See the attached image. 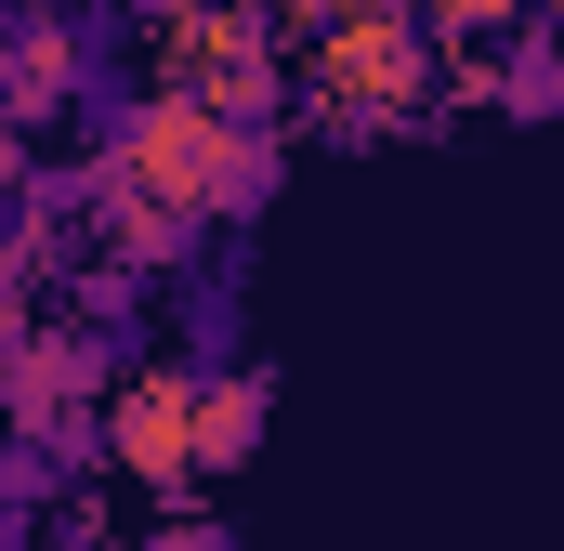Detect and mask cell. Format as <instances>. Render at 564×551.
Wrapping results in <instances>:
<instances>
[{
	"label": "cell",
	"instance_id": "6da1fadb",
	"mask_svg": "<svg viewBox=\"0 0 564 551\" xmlns=\"http://www.w3.org/2000/svg\"><path fill=\"white\" fill-rule=\"evenodd\" d=\"M106 433H119V460L144 486H197V368H144Z\"/></svg>",
	"mask_w": 564,
	"mask_h": 551
},
{
	"label": "cell",
	"instance_id": "7a4b0ae2",
	"mask_svg": "<svg viewBox=\"0 0 564 551\" xmlns=\"http://www.w3.org/2000/svg\"><path fill=\"white\" fill-rule=\"evenodd\" d=\"M328 66H341V93H355V79H368V93H408V79H421L408 26H381V13H368V26H341V40H328Z\"/></svg>",
	"mask_w": 564,
	"mask_h": 551
},
{
	"label": "cell",
	"instance_id": "3957f363",
	"mask_svg": "<svg viewBox=\"0 0 564 551\" xmlns=\"http://www.w3.org/2000/svg\"><path fill=\"white\" fill-rule=\"evenodd\" d=\"M263 433V381H197V473H224Z\"/></svg>",
	"mask_w": 564,
	"mask_h": 551
}]
</instances>
